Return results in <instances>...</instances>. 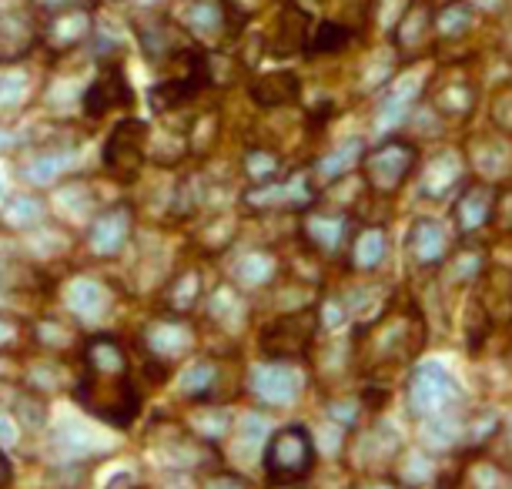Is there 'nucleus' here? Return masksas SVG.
I'll return each instance as SVG.
<instances>
[{"instance_id":"nucleus-1","label":"nucleus","mask_w":512,"mask_h":489,"mask_svg":"<svg viewBox=\"0 0 512 489\" xmlns=\"http://www.w3.org/2000/svg\"><path fill=\"white\" fill-rule=\"evenodd\" d=\"M74 396L94 419H101V423L114 429L134 426V419L141 412V392L131 376H91V372H81Z\"/></svg>"},{"instance_id":"nucleus-2","label":"nucleus","mask_w":512,"mask_h":489,"mask_svg":"<svg viewBox=\"0 0 512 489\" xmlns=\"http://www.w3.org/2000/svg\"><path fill=\"white\" fill-rule=\"evenodd\" d=\"M265 476L272 486H298L315 473V443L305 426L275 429L262 453Z\"/></svg>"},{"instance_id":"nucleus-3","label":"nucleus","mask_w":512,"mask_h":489,"mask_svg":"<svg viewBox=\"0 0 512 489\" xmlns=\"http://www.w3.org/2000/svg\"><path fill=\"white\" fill-rule=\"evenodd\" d=\"M318 329H322V315L315 309L285 312L258 332V349L272 362H298L312 352Z\"/></svg>"},{"instance_id":"nucleus-4","label":"nucleus","mask_w":512,"mask_h":489,"mask_svg":"<svg viewBox=\"0 0 512 489\" xmlns=\"http://www.w3.org/2000/svg\"><path fill=\"white\" fill-rule=\"evenodd\" d=\"M415 165H419V148L392 138L362 155V181L375 195H395L412 178Z\"/></svg>"},{"instance_id":"nucleus-5","label":"nucleus","mask_w":512,"mask_h":489,"mask_svg":"<svg viewBox=\"0 0 512 489\" xmlns=\"http://www.w3.org/2000/svg\"><path fill=\"white\" fill-rule=\"evenodd\" d=\"M148 124L138 118H124L104 141V171L118 181H134L148 161Z\"/></svg>"},{"instance_id":"nucleus-6","label":"nucleus","mask_w":512,"mask_h":489,"mask_svg":"<svg viewBox=\"0 0 512 489\" xmlns=\"http://www.w3.org/2000/svg\"><path fill=\"white\" fill-rule=\"evenodd\" d=\"M248 392L268 409H285L295 406L305 392V376L295 369V362H258L248 372Z\"/></svg>"},{"instance_id":"nucleus-7","label":"nucleus","mask_w":512,"mask_h":489,"mask_svg":"<svg viewBox=\"0 0 512 489\" xmlns=\"http://www.w3.org/2000/svg\"><path fill=\"white\" fill-rule=\"evenodd\" d=\"M456 399H459V386L446 369L432 366V362H422L415 369V376L409 382V409L415 419L429 423V419L446 416Z\"/></svg>"},{"instance_id":"nucleus-8","label":"nucleus","mask_w":512,"mask_h":489,"mask_svg":"<svg viewBox=\"0 0 512 489\" xmlns=\"http://www.w3.org/2000/svg\"><path fill=\"white\" fill-rule=\"evenodd\" d=\"M41 44V24L31 0H0V64L21 61Z\"/></svg>"},{"instance_id":"nucleus-9","label":"nucleus","mask_w":512,"mask_h":489,"mask_svg":"<svg viewBox=\"0 0 512 489\" xmlns=\"http://www.w3.org/2000/svg\"><path fill=\"white\" fill-rule=\"evenodd\" d=\"M141 342H144V352H148V359L168 369L171 362H181V359H188L191 352H195L198 335H195V329H191L185 319H181V315H168V312H164L161 319H154V322L144 325Z\"/></svg>"},{"instance_id":"nucleus-10","label":"nucleus","mask_w":512,"mask_h":489,"mask_svg":"<svg viewBox=\"0 0 512 489\" xmlns=\"http://www.w3.org/2000/svg\"><path fill=\"white\" fill-rule=\"evenodd\" d=\"M134 205L131 201H118V205H108L104 212L91 218L88 228V248L94 258H118L124 248H128L131 235H134Z\"/></svg>"},{"instance_id":"nucleus-11","label":"nucleus","mask_w":512,"mask_h":489,"mask_svg":"<svg viewBox=\"0 0 512 489\" xmlns=\"http://www.w3.org/2000/svg\"><path fill=\"white\" fill-rule=\"evenodd\" d=\"M228 382V362L225 359H211V356H195L181 369L178 376V392L191 402H228L231 392L225 389Z\"/></svg>"},{"instance_id":"nucleus-12","label":"nucleus","mask_w":512,"mask_h":489,"mask_svg":"<svg viewBox=\"0 0 512 489\" xmlns=\"http://www.w3.org/2000/svg\"><path fill=\"white\" fill-rule=\"evenodd\" d=\"M91 37H94V14L84 4H71L64 11H54L41 27V44L51 54H71L74 47L88 44Z\"/></svg>"},{"instance_id":"nucleus-13","label":"nucleus","mask_w":512,"mask_h":489,"mask_svg":"<svg viewBox=\"0 0 512 489\" xmlns=\"http://www.w3.org/2000/svg\"><path fill=\"white\" fill-rule=\"evenodd\" d=\"M131 104H134V91L128 78H124L121 61H101L98 78L84 91V114H88L91 121H98L118 108H131Z\"/></svg>"},{"instance_id":"nucleus-14","label":"nucleus","mask_w":512,"mask_h":489,"mask_svg":"<svg viewBox=\"0 0 512 489\" xmlns=\"http://www.w3.org/2000/svg\"><path fill=\"white\" fill-rule=\"evenodd\" d=\"M312 201V178L305 171H295V175H282L268 185L251 188L245 195V205L255 208V212H278V208H305Z\"/></svg>"},{"instance_id":"nucleus-15","label":"nucleus","mask_w":512,"mask_h":489,"mask_svg":"<svg viewBox=\"0 0 512 489\" xmlns=\"http://www.w3.org/2000/svg\"><path fill=\"white\" fill-rule=\"evenodd\" d=\"M81 366L91 376H131V352L118 335L98 332L81 345Z\"/></svg>"},{"instance_id":"nucleus-16","label":"nucleus","mask_w":512,"mask_h":489,"mask_svg":"<svg viewBox=\"0 0 512 489\" xmlns=\"http://www.w3.org/2000/svg\"><path fill=\"white\" fill-rule=\"evenodd\" d=\"M138 37H141L144 57H148L151 64L178 61V57L188 51V37L181 31V24L171 21V17H151V21H141Z\"/></svg>"},{"instance_id":"nucleus-17","label":"nucleus","mask_w":512,"mask_h":489,"mask_svg":"<svg viewBox=\"0 0 512 489\" xmlns=\"http://www.w3.org/2000/svg\"><path fill=\"white\" fill-rule=\"evenodd\" d=\"M64 299H67V309H71L77 319H88V322H98L104 315H111L114 309V289L104 278H94V275H81V278H74V282H67Z\"/></svg>"},{"instance_id":"nucleus-18","label":"nucleus","mask_w":512,"mask_h":489,"mask_svg":"<svg viewBox=\"0 0 512 489\" xmlns=\"http://www.w3.org/2000/svg\"><path fill=\"white\" fill-rule=\"evenodd\" d=\"M308 34H312V14L302 11L292 0H285L272 34H268V51L275 57H292L308 47Z\"/></svg>"},{"instance_id":"nucleus-19","label":"nucleus","mask_w":512,"mask_h":489,"mask_svg":"<svg viewBox=\"0 0 512 489\" xmlns=\"http://www.w3.org/2000/svg\"><path fill=\"white\" fill-rule=\"evenodd\" d=\"M231 285L235 289H268L272 282H278V272H282V258L265 252V248H251V252H241L235 255V262H231Z\"/></svg>"},{"instance_id":"nucleus-20","label":"nucleus","mask_w":512,"mask_h":489,"mask_svg":"<svg viewBox=\"0 0 512 489\" xmlns=\"http://www.w3.org/2000/svg\"><path fill=\"white\" fill-rule=\"evenodd\" d=\"M47 289H51V278L34 262L0 258V295L4 299H37V295H47Z\"/></svg>"},{"instance_id":"nucleus-21","label":"nucleus","mask_w":512,"mask_h":489,"mask_svg":"<svg viewBox=\"0 0 512 489\" xmlns=\"http://www.w3.org/2000/svg\"><path fill=\"white\" fill-rule=\"evenodd\" d=\"M492 208H496V188L486 181H472L452 205V218H456L459 232H479L482 225H489Z\"/></svg>"},{"instance_id":"nucleus-22","label":"nucleus","mask_w":512,"mask_h":489,"mask_svg":"<svg viewBox=\"0 0 512 489\" xmlns=\"http://www.w3.org/2000/svg\"><path fill=\"white\" fill-rule=\"evenodd\" d=\"M175 21L181 24V31H188L198 41H215L225 37V0H188L178 11Z\"/></svg>"},{"instance_id":"nucleus-23","label":"nucleus","mask_w":512,"mask_h":489,"mask_svg":"<svg viewBox=\"0 0 512 489\" xmlns=\"http://www.w3.org/2000/svg\"><path fill=\"white\" fill-rule=\"evenodd\" d=\"M248 94L258 108H288L302 98V81L295 71H268L248 84Z\"/></svg>"},{"instance_id":"nucleus-24","label":"nucleus","mask_w":512,"mask_h":489,"mask_svg":"<svg viewBox=\"0 0 512 489\" xmlns=\"http://www.w3.org/2000/svg\"><path fill=\"white\" fill-rule=\"evenodd\" d=\"M201 295H205V282H201V268H181L178 275L168 278L161 292V309L168 315H191L201 305Z\"/></svg>"},{"instance_id":"nucleus-25","label":"nucleus","mask_w":512,"mask_h":489,"mask_svg":"<svg viewBox=\"0 0 512 489\" xmlns=\"http://www.w3.org/2000/svg\"><path fill=\"white\" fill-rule=\"evenodd\" d=\"M446 255H449V232L446 228H442L439 222H432V218H419V222H412L409 258L415 265H422V268L439 265Z\"/></svg>"},{"instance_id":"nucleus-26","label":"nucleus","mask_w":512,"mask_h":489,"mask_svg":"<svg viewBox=\"0 0 512 489\" xmlns=\"http://www.w3.org/2000/svg\"><path fill=\"white\" fill-rule=\"evenodd\" d=\"M305 242L312 245V252L318 255H335L342 248V238L349 232V215H335V212H312L305 215Z\"/></svg>"},{"instance_id":"nucleus-27","label":"nucleus","mask_w":512,"mask_h":489,"mask_svg":"<svg viewBox=\"0 0 512 489\" xmlns=\"http://www.w3.org/2000/svg\"><path fill=\"white\" fill-rule=\"evenodd\" d=\"M71 165H74V148L51 145V148L34 151L31 161L24 165V178L37 188H47V185H54V181H61L67 171H71Z\"/></svg>"},{"instance_id":"nucleus-28","label":"nucleus","mask_w":512,"mask_h":489,"mask_svg":"<svg viewBox=\"0 0 512 489\" xmlns=\"http://www.w3.org/2000/svg\"><path fill=\"white\" fill-rule=\"evenodd\" d=\"M429 41H432V7L419 0V4H412L405 11L399 27H395V47H399V54H415Z\"/></svg>"},{"instance_id":"nucleus-29","label":"nucleus","mask_w":512,"mask_h":489,"mask_svg":"<svg viewBox=\"0 0 512 489\" xmlns=\"http://www.w3.org/2000/svg\"><path fill=\"white\" fill-rule=\"evenodd\" d=\"M51 439H54L57 453H64L67 459L101 456V453H108V449H111V443H104L101 436H94V429H88L84 423H64Z\"/></svg>"},{"instance_id":"nucleus-30","label":"nucleus","mask_w":512,"mask_h":489,"mask_svg":"<svg viewBox=\"0 0 512 489\" xmlns=\"http://www.w3.org/2000/svg\"><path fill=\"white\" fill-rule=\"evenodd\" d=\"M385 252H389V232L382 225H369L352 238L349 262L355 272H375L385 262Z\"/></svg>"},{"instance_id":"nucleus-31","label":"nucleus","mask_w":512,"mask_h":489,"mask_svg":"<svg viewBox=\"0 0 512 489\" xmlns=\"http://www.w3.org/2000/svg\"><path fill=\"white\" fill-rule=\"evenodd\" d=\"M47 218V201L41 195H17L4 205L0 212V222H4L11 232H34V228H44Z\"/></svg>"},{"instance_id":"nucleus-32","label":"nucleus","mask_w":512,"mask_h":489,"mask_svg":"<svg viewBox=\"0 0 512 489\" xmlns=\"http://www.w3.org/2000/svg\"><path fill=\"white\" fill-rule=\"evenodd\" d=\"M362 155H365V145L362 141H345V145H338L332 155H325L322 161L315 165V175L322 178V181H342V178H349L355 168L362 165Z\"/></svg>"},{"instance_id":"nucleus-33","label":"nucleus","mask_w":512,"mask_h":489,"mask_svg":"<svg viewBox=\"0 0 512 489\" xmlns=\"http://www.w3.org/2000/svg\"><path fill=\"white\" fill-rule=\"evenodd\" d=\"M472 27V7L466 0H449L439 14H432V34L442 37V41H459L466 37Z\"/></svg>"},{"instance_id":"nucleus-34","label":"nucleus","mask_w":512,"mask_h":489,"mask_svg":"<svg viewBox=\"0 0 512 489\" xmlns=\"http://www.w3.org/2000/svg\"><path fill=\"white\" fill-rule=\"evenodd\" d=\"M241 168H245V175L255 181V185H268V181L285 175V161L272 148H251L245 161H241Z\"/></svg>"},{"instance_id":"nucleus-35","label":"nucleus","mask_w":512,"mask_h":489,"mask_svg":"<svg viewBox=\"0 0 512 489\" xmlns=\"http://www.w3.org/2000/svg\"><path fill=\"white\" fill-rule=\"evenodd\" d=\"M34 339L41 342V349L47 352H67L71 345H77V329L67 325L57 315H44L41 322L34 325Z\"/></svg>"},{"instance_id":"nucleus-36","label":"nucleus","mask_w":512,"mask_h":489,"mask_svg":"<svg viewBox=\"0 0 512 489\" xmlns=\"http://www.w3.org/2000/svg\"><path fill=\"white\" fill-rule=\"evenodd\" d=\"M352 41V27L345 21H325L315 27L312 41H308V51L312 54H338L345 51Z\"/></svg>"},{"instance_id":"nucleus-37","label":"nucleus","mask_w":512,"mask_h":489,"mask_svg":"<svg viewBox=\"0 0 512 489\" xmlns=\"http://www.w3.org/2000/svg\"><path fill=\"white\" fill-rule=\"evenodd\" d=\"M14 419L27 429H41L47 423V402L37 389H21L14 396Z\"/></svg>"},{"instance_id":"nucleus-38","label":"nucleus","mask_w":512,"mask_h":489,"mask_svg":"<svg viewBox=\"0 0 512 489\" xmlns=\"http://www.w3.org/2000/svg\"><path fill=\"white\" fill-rule=\"evenodd\" d=\"M472 104H476V91H472L466 81L446 84V88L436 94V108L442 114H449V118H462V114H469Z\"/></svg>"},{"instance_id":"nucleus-39","label":"nucleus","mask_w":512,"mask_h":489,"mask_svg":"<svg viewBox=\"0 0 512 489\" xmlns=\"http://www.w3.org/2000/svg\"><path fill=\"white\" fill-rule=\"evenodd\" d=\"M198 439H205V443H218V439H228L231 433V412L225 409H201V419H198Z\"/></svg>"},{"instance_id":"nucleus-40","label":"nucleus","mask_w":512,"mask_h":489,"mask_svg":"<svg viewBox=\"0 0 512 489\" xmlns=\"http://www.w3.org/2000/svg\"><path fill=\"white\" fill-rule=\"evenodd\" d=\"M27 101V78L21 74H0V111H14Z\"/></svg>"},{"instance_id":"nucleus-41","label":"nucleus","mask_w":512,"mask_h":489,"mask_svg":"<svg viewBox=\"0 0 512 489\" xmlns=\"http://www.w3.org/2000/svg\"><path fill=\"white\" fill-rule=\"evenodd\" d=\"M201 489H255L245 476L231 473V469H211V473L201 479Z\"/></svg>"},{"instance_id":"nucleus-42","label":"nucleus","mask_w":512,"mask_h":489,"mask_svg":"<svg viewBox=\"0 0 512 489\" xmlns=\"http://www.w3.org/2000/svg\"><path fill=\"white\" fill-rule=\"evenodd\" d=\"M24 339V325L11 319V315H0V356H7L11 349H17Z\"/></svg>"},{"instance_id":"nucleus-43","label":"nucleus","mask_w":512,"mask_h":489,"mask_svg":"<svg viewBox=\"0 0 512 489\" xmlns=\"http://www.w3.org/2000/svg\"><path fill=\"white\" fill-rule=\"evenodd\" d=\"M21 439V423L11 412H0V446H14Z\"/></svg>"},{"instance_id":"nucleus-44","label":"nucleus","mask_w":512,"mask_h":489,"mask_svg":"<svg viewBox=\"0 0 512 489\" xmlns=\"http://www.w3.org/2000/svg\"><path fill=\"white\" fill-rule=\"evenodd\" d=\"M31 4L41 7V11H47V14H54V11H64V7L77 4V0H31Z\"/></svg>"},{"instance_id":"nucleus-45","label":"nucleus","mask_w":512,"mask_h":489,"mask_svg":"<svg viewBox=\"0 0 512 489\" xmlns=\"http://www.w3.org/2000/svg\"><path fill=\"white\" fill-rule=\"evenodd\" d=\"M359 489H395L389 479H382V476H369V479H362V486Z\"/></svg>"},{"instance_id":"nucleus-46","label":"nucleus","mask_w":512,"mask_h":489,"mask_svg":"<svg viewBox=\"0 0 512 489\" xmlns=\"http://www.w3.org/2000/svg\"><path fill=\"white\" fill-rule=\"evenodd\" d=\"M7 483H11V469H7L4 456H0V489H4Z\"/></svg>"},{"instance_id":"nucleus-47","label":"nucleus","mask_w":512,"mask_h":489,"mask_svg":"<svg viewBox=\"0 0 512 489\" xmlns=\"http://www.w3.org/2000/svg\"><path fill=\"white\" fill-rule=\"evenodd\" d=\"M11 145H14V134L7 131V128H0V151H4V148H11Z\"/></svg>"},{"instance_id":"nucleus-48","label":"nucleus","mask_w":512,"mask_h":489,"mask_svg":"<svg viewBox=\"0 0 512 489\" xmlns=\"http://www.w3.org/2000/svg\"><path fill=\"white\" fill-rule=\"evenodd\" d=\"M7 372H11V369H7V362H4V356H0V376H7Z\"/></svg>"},{"instance_id":"nucleus-49","label":"nucleus","mask_w":512,"mask_h":489,"mask_svg":"<svg viewBox=\"0 0 512 489\" xmlns=\"http://www.w3.org/2000/svg\"><path fill=\"white\" fill-rule=\"evenodd\" d=\"M0 198H4V181H0Z\"/></svg>"}]
</instances>
